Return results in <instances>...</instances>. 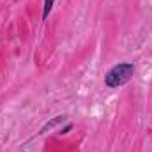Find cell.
<instances>
[{"instance_id":"obj_1","label":"cell","mask_w":152,"mask_h":152,"mask_svg":"<svg viewBox=\"0 0 152 152\" xmlns=\"http://www.w3.org/2000/svg\"><path fill=\"white\" fill-rule=\"evenodd\" d=\"M133 75H134V66L129 64V62H122V64L113 66V67L106 73L104 83H106V87H110V88H117V87L127 83Z\"/></svg>"},{"instance_id":"obj_2","label":"cell","mask_w":152,"mask_h":152,"mask_svg":"<svg viewBox=\"0 0 152 152\" xmlns=\"http://www.w3.org/2000/svg\"><path fill=\"white\" fill-rule=\"evenodd\" d=\"M53 4H55V0H44V5H42V20L48 18V14L53 9Z\"/></svg>"},{"instance_id":"obj_3","label":"cell","mask_w":152,"mask_h":152,"mask_svg":"<svg viewBox=\"0 0 152 152\" xmlns=\"http://www.w3.org/2000/svg\"><path fill=\"white\" fill-rule=\"evenodd\" d=\"M60 120H64V117H55V118H53L51 122H48V124H46V126H44V127L41 129V133H44L46 129H50V127H53V126H55V124H58Z\"/></svg>"}]
</instances>
